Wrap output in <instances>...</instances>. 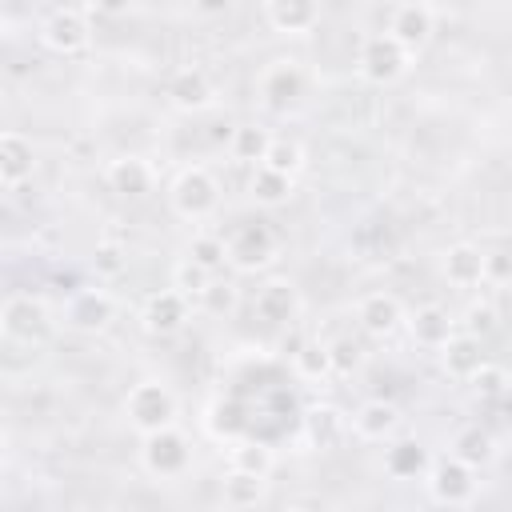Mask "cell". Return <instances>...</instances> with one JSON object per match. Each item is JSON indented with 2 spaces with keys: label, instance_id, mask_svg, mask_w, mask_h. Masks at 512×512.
<instances>
[{
  "label": "cell",
  "instance_id": "6da1fadb",
  "mask_svg": "<svg viewBox=\"0 0 512 512\" xmlns=\"http://www.w3.org/2000/svg\"><path fill=\"white\" fill-rule=\"evenodd\" d=\"M0 332L8 344L36 348L52 336V308L32 292H12L0 304Z\"/></svg>",
  "mask_w": 512,
  "mask_h": 512
},
{
  "label": "cell",
  "instance_id": "7a4b0ae2",
  "mask_svg": "<svg viewBox=\"0 0 512 512\" xmlns=\"http://www.w3.org/2000/svg\"><path fill=\"white\" fill-rule=\"evenodd\" d=\"M168 204L180 220H208L220 208V180L204 168V164H188L176 172L172 188H168Z\"/></svg>",
  "mask_w": 512,
  "mask_h": 512
},
{
  "label": "cell",
  "instance_id": "3957f363",
  "mask_svg": "<svg viewBox=\"0 0 512 512\" xmlns=\"http://www.w3.org/2000/svg\"><path fill=\"white\" fill-rule=\"evenodd\" d=\"M176 408H180V404H176V392H172L164 380H140V384H132L128 396H124V416H128V424H132L140 436L176 424Z\"/></svg>",
  "mask_w": 512,
  "mask_h": 512
},
{
  "label": "cell",
  "instance_id": "277c9868",
  "mask_svg": "<svg viewBox=\"0 0 512 512\" xmlns=\"http://www.w3.org/2000/svg\"><path fill=\"white\" fill-rule=\"evenodd\" d=\"M412 56L416 52H408L392 32H376V36H368L364 44H360V56H356V72L368 80V84H396L408 68H412Z\"/></svg>",
  "mask_w": 512,
  "mask_h": 512
},
{
  "label": "cell",
  "instance_id": "5b68a950",
  "mask_svg": "<svg viewBox=\"0 0 512 512\" xmlns=\"http://www.w3.org/2000/svg\"><path fill=\"white\" fill-rule=\"evenodd\" d=\"M140 464H144V472L156 476V480H176V476H184L188 464H192V444H188V436H184L176 424L156 428V432H148L144 444H140Z\"/></svg>",
  "mask_w": 512,
  "mask_h": 512
},
{
  "label": "cell",
  "instance_id": "8992f818",
  "mask_svg": "<svg viewBox=\"0 0 512 512\" xmlns=\"http://www.w3.org/2000/svg\"><path fill=\"white\" fill-rule=\"evenodd\" d=\"M280 256V236L264 220H248L228 236V264L236 272H260Z\"/></svg>",
  "mask_w": 512,
  "mask_h": 512
},
{
  "label": "cell",
  "instance_id": "52a82bcc",
  "mask_svg": "<svg viewBox=\"0 0 512 512\" xmlns=\"http://www.w3.org/2000/svg\"><path fill=\"white\" fill-rule=\"evenodd\" d=\"M304 88H308V80H304V68H300L296 60H272V64L260 72V80H256V96H260V104H264L268 112H288V108H296V104L304 100Z\"/></svg>",
  "mask_w": 512,
  "mask_h": 512
},
{
  "label": "cell",
  "instance_id": "ba28073f",
  "mask_svg": "<svg viewBox=\"0 0 512 512\" xmlns=\"http://www.w3.org/2000/svg\"><path fill=\"white\" fill-rule=\"evenodd\" d=\"M40 40L48 52L56 56H80L92 44V20L80 8H56L44 24H40Z\"/></svg>",
  "mask_w": 512,
  "mask_h": 512
},
{
  "label": "cell",
  "instance_id": "9c48e42d",
  "mask_svg": "<svg viewBox=\"0 0 512 512\" xmlns=\"http://www.w3.org/2000/svg\"><path fill=\"white\" fill-rule=\"evenodd\" d=\"M428 492H432L436 504H452V508L472 504V496H476V468L468 460H460V456H444L440 464L428 468Z\"/></svg>",
  "mask_w": 512,
  "mask_h": 512
},
{
  "label": "cell",
  "instance_id": "30bf717a",
  "mask_svg": "<svg viewBox=\"0 0 512 512\" xmlns=\"http://www.w3.org/2000/svg\"><path fill=\"white\" fill-rule=\"evenodd\" d=\"M188 312H192V300L172 284V288H160L144 300L140 308V320L152 336H176L184 324H188Z\"/></svg>",
  "mask_w": 512,
  "mask_h": 512
},
{
  "label": "cell",
  "instance_id": "8fae6325",
  "mask_svg": "<svg viewBox=\"0 0 512 512\" xmlns=\"http://www.w3.org/2000/svg\"><path fill=\"white\" fill-rule=\"evenodd\" d=\"M252 308H256V316L264 320V324H272V328H284V324H292L296 316H300V308H304V300H300V288L292 284V280H268V284H260V292H256V300H252Z\"/></svg>",
  "mask_w": 512,
  "mask_h": 512
},
{
  "label": "cell",
  "instance_id": "7c38bea8",
  "mask_svg": "<svg viewBox=\"0 0 512 512\" xmlns=\"http://www.w3.org/2000/svg\"><path fill=\"white\" fill-rule=\"evenodd\" d=\"M112 316H116V300L104 288H80L64 308V324L76 332H104Z\"/></svg>",
  "mask_w": 512,
  "mask_h": 512
},
{
  "label": "cell",
  "instance_id": "4fadbf2b",
  "mask_svg": "<svg viewBox=\"0 0 512 512\" xmlns=\"http://www.w3.org/2000/svg\"><path fill=\"white\" fill-rule=\"evenodd\" d=\"M104 180L124 200H144L156 188V172H152V164L144 156H116V160H108Z\"/></svg>",
  "mask_w": 512,
  "mask_h": 512
},
{
  "label": "cell",
  "instance_id": "5bb4252c",
  "mask_svg": "<svg viewBox=\"0 0 512 512\" xmlns=\"http://www.w3.org/2000/svg\"><path fill=\"white\" fill-rule=\"evenodd\" d=\"M388 32H392L408 52H420V48L432 40V32H436V16H432V8H428L424 0H404V4L392 12Z\"/></svg>",
  "mask_w": 512,
  "mask_h": 512
},
{
  "label": "cell",
  "instance_id": "9a60e30c",
  "mask_svg": "<svg viewBox=\"0 0 512 512\" xmlns=\"http://www.w3.org/2000/svg\"><path fill=\"white\" fill-rule=\"evenodd\" d=\"M164 96H168V104L180 108V112H208V108L216 104V84H212L208 72H200V68H180V72L168 80Z\"/></svg>",
  "mask_w": 512,
  "mask_h": 512
},
{
  "label": "cell",
  "instance_id": "2e32d148",
  "mask_svg": "<svg viewBox=\"0 0 512 512\" xmlns=\"http://www.w3.org/2000/svg\"><path fill=\"white\" fill-rule=\"evenodd\" d=\"M356 320H360V328H364L368 336L388 340V336L400 332V324H404L408 316H404V308H400V300H396L392 292H368V296L356 304Z\"/></svg>",
  "mask_w": 512,
  "mask_h": 512
},
{
  "label": "cell",
  "instance_id": "e0dca14e",
  "mask_svg": "<svg viewBox=\"0 0 512 512\" xmlns=\"http://www.w3.org/2000/svg\"><path fill=\"white\" fill-rule=\"evenodd\" d=\"M484 256L488 252H480L468 240L448 244L444 256H440V272H444V280L452 288H476V284H484Z\"/></svg>",
  "mask_w": 512,
  "mask_h": 512
},
{
  "label": "cell",
  "instance_id": "ac0fdd59",
  "mask_svg": "<svg viewBox=\"0 0 512 512\" xmlns=\"http://www.w3.org/2000/svg\"><path fill=\"white\" fill-rule=\"evenodd\" d=\"M264 16L284 36H308L320 24V0H264Z\"/></svg>",
  "mask_w": 512,
  "mask_h": 512
},
{
  "label": "cell",
  "instance_id": "d6986e66",
  "mask_svg": "<svg viewBox=\"0 0 512 512\" xmlns=\"http://www.w3.org/2000/svg\"><path fill=\"white\" fill-rule=\"evenodd\" d=\"M408 336L420 344V348H444L448 344V336L456 332V320H452V312L448 308H440V304H420L408 320Z\"/></svg>",
  "mask_w": 512,
  "mask_h": 512
},
{
  "label": "cell",
  "instance_id": "ffe728a7",
  "mask_svg": "<svg viewBox=\"0 0 512 512\" xmlns=\"http://www.w3.org/2000/svg\"><path fill=\"white\" fill-rule=\"evenodd\" d=\"M36 168V152H32V140H24L20 132H4L0 136V184L8 192H16Z\"/></svg>",
  "mask_w": 512,
  "mask_h": 512
},
{
  "label": "cell",
  "instance_id": "44dd1931",
  "mask_svg": "<svg viewBox=\"0 0 512 512\" xmlns=\"http://www.w3.org/2000/svg\"><path fill=\"white\" fill-rule=\"evenodd\" d=\"M480 364H484V348H480V336L472 332H452L448 344L440 348V368L452 380H472Z\"/></svg>",
  "mask_w": 512,
  "mask_h": 512
},
{
  "label": "cell",
  "instance_id": "7402d4cb",
  "mask_svg": "<svg viewBox=\"0 0 512 512\" xmlns=\"http://www.w3.org/2000/svg\"><path fill=\"white\" fill-rule=\"evenodd\" d=\"M396 428H400V412L388 400H364L356 408V416H352V432L360 440H376L380 444V440H392Z\"/></svg>",
  "mask_w": 512,
  "mask_h": 512
},
{
  "label": "cell",
  "instance_id": "603a6c76",
  "mask_svg": "<svg viewBox=\"0 0 512 512\" xmlns=\"http://www.w3.org/2000/svg\"><path fill=\"white\" fill-rule=\"evenodd\" d=\"M264 496H268V476L228 468V476L220 484V504L224 508H256Z\"/></svg>",
  "mask_w": 512,
  "mask_h": 512
},
{
  "label": "cell",
  "instance_id": "cb8c5ba5",
  "mask_svg": "<svg viewBox=\"0 0 512 512\" xmlns=\"http://www.w3.org/2000/svg\"><path fill=\"white\" fill-rule=\"evenodd\" d=\"M248 196L260 204V208H280L288 204L292 196V176L288 172H276L268 164H256L252 176H248Z\"/></svg>",
  "mask_w": 512,
  "mask_h": 512
},
{
  "label": "cell",
  "instance_id": "d4e9b609",
  "mask_svg": "<svg viewBox=\"0 0 512 512\" xmlns=\"http://www.w3.org/2000/svg\"><path fill=\"white\" fill-rule=\"evenodd\" d=\"M384 468H388V476H396V480H416V476L428 472V448H424L420 440H396V444H388Z\"/></svg>",
  "mask_w": 512,
  "mask_h": 512
},
{
  "label": "cell",
  "instance_id": "484cf974",
  "mask_svg": "<svg viewBox=\"0 0 512 512\" xmlns=\"http://www.w3.org/2000/svg\"><path fill=\"white\" fill-rule=\"evenodd\" d=\"M292 372L300 376V380H328L336 368H332V352H328V344H320V340H300L296 348H292Z\"/></svg>",
  "mask_w": 512,
  "mask_h": 512
},
{
  "label": "cell",
  "instance_id": "4316f807",
  "mask_svg": "<svg viewBox=\"0 0 512 512\" xmlns=\"http://www.w3.org/2000/svg\"><path fill=\"white\" fill-rule=\"evenodd\" d=\"M272 464H276V456H272V448H268L264 440L240 436V440H232V448H228V468L268 476V472H272Z\"/></svg>",
  "mask_w": 512,
  "mask_h": 512
},
{
  "label": "cell",
  "instance_id": "83f0119b",
  "mask_svg": "<svg viewBox=\"0 0 512 512\" xmlns=\"http://www.w3.org/2000/svg\"><path fill=\"white\" fill-rule=\"evenodd\" d=\"M208 432L216 436V440H240V436H248V416H244V408L236 404V400H216L212 408H208Z\"/></svg>",
  "mask_w": 512,
  "mask_h": 512
},
{
  "label": "cell",
  "instance_id": "f1b7e54d",
  "mask_svg": "<svg viewBox=\"0 0 512 512\" xmlns=\"http://www.w3.org/2000/svg\"><path fill=\"white\" fill-rule=\"evenodd\" d=\"M268 144H272V136H268V128H256V124H240L236 132H232V140H228V152H232V160H240V164H264V152H268Z\"/></svg>",
  "mask_w": 512,
  "mask_h": 512
},
{
  "label": "cell",
  "instance_id": "f546056e",
  "mask_svg": "<svg viewBox=\"0 0 512 512\" xmlns=\"http://www.w3.org/2000/svg\"><path fill=\"white\" fill-rule=\"evenodd\" d=\"M212 280H216V272H212V268H204V264H200V260H192V256L176 260V268H172V284H176L188 300H200V296L212 288Z\"/></svg>",
  "mask_w": 512,
  "mask_h": 512
},
{
  "label": "cell",
  "instance_id": "4dcf8cb0",
  "mask_svg": "<svg viewBox=\"0 0 512 512\" xmlns=\"http://www.w3.org/2000/svg\"><path fill=\"white\" fill-rule=\"evenodd\" d=\"M452 456H460V460H468L472 468H480V464H488V460L496 456V444H492V436H488L484 428H464V432H456V440H452Z\"/></svg>",
  "mask_w": 512,
  "mask_h": 512
},
{
  "label": "cell",
  "instance_id": "1f68e13d",
  "mask_svg": "<svg viewBox=\"0 0 512 512\" xmlns=\"http://www.w3.org/2000/svg\"><path fill=\"white\" fill-rule=\"evenodd\" d=\"M304 428H308V440H312L316 448H328V444L340 436L344 420H340V412H336L332 404H316V408H308Z\"/></svg>",
  "mask_w": 512,
  "mask_h": 512
},
{
  "label": "cell",
  "instance_id": "d6a6232c",
  "mask_svg": "<svg viewBox=\"0 0 512 512\" xmlns=\"http://www.w3.org/2000/svg\"><path fill=\"white\" fill-rule=\"evenodd\" d=\"M264 164L276 168V172L296 176V172L304 168V148H300L296 140H288V136H272V144H268V152H264Z\"/></svg>",
  "mask_w": 512,
  "mask_h": 512
},
{
  "label": "cell",
  "instance_id": "836d02e7",
  "mask_svg": "<svg viewBox=\"0 0 512 512\" xmlns=\"http://www.w3.org/2000/svg\"><path fill=\"white\" fill-rule=\"evenodd\" d=\"M188 256H192V260H200L204 268L220 272V268L228 264V240H220V236H212V232H200V236H192Z\"/></svg>",
  "mask_w": 512,
  "mask_h": 512
},
{
  "label": "cell",
  "instance_id": "e575fe53",
  "mask_svg": "<svg viewBox=\"0 0 512 512\" xmlns=\"http://www.w3.org/2000/svg\"><path fill=\"white\" fill-rule=\"evenodd\" d=\"M468 384H472V392H476V396H484V400L508 396V376H504V368H500V364H488V360L476 368V376H472Z\"/></svg>",
  "mask_w": 512,
  "mask_h": 512
},
{
  "label": "cell",
  "instance_id": "d590c367",
  "mask_svg": "<svg viewBox=\"0 0 512 512\" xmlns=\"http://www.w3.org/2000/svg\"><path fill=\"white\" fill-rule=\"evenodd\" d=\"M328 352H332V368L340 372V376H348L352 368H360V344L356 340H348V336H340V340H332L328 344Z\"/></svg>",
  "mask_w": 512,
  "mask_h": 512
},
{
  "label": "cell",
  "instance_id": "8d00e7d4",
  "mask_svg": "<svg viewBox=\"0 0 512 512\" xmlns=\"http://www.w3.org/2000/svg\"><path fill=\"white\" fill-rule=\"evenodd\" d=\"M200 304H204L208 312L224 316V312H232V308H236V288H232L228 280H212V288L200 296Z\"/></svg>",
  "mask_w": 512,
  "mask_h": 512
},
{
  "label": "cell",
  "instance_id": "74e56055",
  "mask_svg": "<svg viewBox=\"0 0 512 512\" xmlns=\"http://www.w3.org/2000/svg\"><path fill=\"white\" fill-rule=\"evenodd\" d=\"M468 332L472 336H488L492 328H496V308L488 304V300H480V304H468Z\"/></svg>",
  "mask_w": 512,
  "mask_h": 512
},
{
  "label": "cell",
  "instance_id": "f35d334b",
  "mask_svg": "<svg viewBox=\"0 0 512 512\" xmlns=\"http://www.w3.org/2000/svg\"><path fill=\"white\" fill-rule=\"evenodd\" d=\"M92 264H96L100 276H120L124 272V252L116 244H100L96 256H92Z\"/></svg>",
  "mask_w": 512,
  "mask_h": 512
},
{
  "label": "cell",
  "instance_id": "ab89813d",
  "mask_svg": "<svg viewBox=\"0 0 512 512\" xmlns=\"http://www.w3.org/2000/svg\"><path fill=\"white\" fill-rule=\"evenodd\" d=\"M484 280H512V256L508 252H488L484 256Z\"/></svg>",
  "mask_w": 512,
  "mask_h": 512
},
{
  "label": "cell",
  "instance_id": "60d3db41",
  "mask_svg": "<svg viewBox=\"0 0 512 512\" xmlns=\"http://www.w3.org/2000/svg\"><path fill=\"white\" fill-rule=\"evenodd\" d=\"M232 4H236V0H192V8H196L200 16H224Z\"/></svg>",
  "mask_w": 512,
  "mask_h": 512
},
{
  "label": "cell",
  "instance_id": "b9f144b4",
  "mask_svg": "<svg viewBox=\"0 0 512 512\" xmlns=\"http://www.w3.org/2000/svg\"><path fill=\"white\" fill-rule=\"evenodd\" d=\"M96 12H104V16H124L128 8H132V0H88Z\"/></svg>",
  "mask_w": 512,
  "mask_h": 512
}]
</instances>
